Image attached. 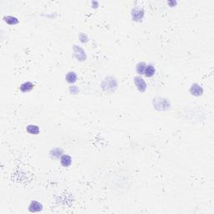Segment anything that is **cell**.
<instances>
[{
    "mask_svg": "<svg viewBox=\"0 0 214 214\" xmlns=\"http://www.w3.org/2000/svg\"><path fill=\"white\" fill-rule=\"evenodd\" d=\"M144 11L142 8H135L132 10V18L135 21H141L143 18Z\"/></svg>",
    "mask_w": 214,
    "mask_h": 214,
    "instance_id": "obj_1",
    "label": "cell"
},
{
    "mask_svg": "<svg viewBox=\"0 0 214 214\" xmlns=\"http://www.w3.org/2000/svg\"><path fill=\"white\" fill-rule=\"evenodd\" d=\"M135 84H136V85L137 86L138 90H139L140 91L143 92V91L146 90V82L144 81V79L141 78V77H139V76L135 77Z\"/></svg>",
    "mask_w": 214,
    "mask_h": 214,
    "instance_id": "obj_2",
    "label": "cell"
},
{
    "mask_svg": "<svg viewBox=\"0 0 214 214\" xmlns=\"http://www.w3.org/2000/svg\"><path fill=\"white\" fill-rule=\"evenodd\" d=\"M190 92H191L192 95H193V96H202V95H203V88L201 87L199 85L194 84V85H192V87L190 89Z\"/></svg>",
    "mask_w": 214,
    "mask_h": 214,
    "instance_id": "obj_3",
    "label": "cell"
},
{
    "mask_svg": "<svg viewBox=\"0 0 214 214\" xmlns=\"http://www.w3.org/2000/svg\"><path fill=\"white\" fill-rule=\"evenodd\" d=\"M60 161H61V164L64 166H69L71 162H72V159L71 157L68 155H64V156H61L60 158Z\"/></svg>",
    "mask_w": 214,
    "mask_h": 214,
    "instance_id": "obj_4",
    "label": "cell"
},
{
    "mask_svg": "<svg viewBox=\"0 0 214 214\" xmlns=\"http://www.w3.org/2000/svg\"><path fill=\"white\" fill-rule=\"evenodd\" d=\"M29 210L31 212H39L42 210V205L38 202H33L29 206Z\"/></svg>",
    "mask_w": 214,
    "mask_h": 214,
    "instance_id": "obj_5",
    "label": "cell"
},
{
    "mask_svg": "<svg viewBox=\"0 0 214 214\" xmlns=\"http://www.w3.org/2000/svg\"><path fill=\"white\" fill-rule=\"evenodd\" d=\"M155 72H156V69L152 65H147L146 67L144 74H145L146 77H151V76L154 75Z\"/></svg>",
    "mask_w": 214,
    "mask_h": 214,
    "instance_id": "obj_6",
    "label": "cell"
},
{
    "mask_svg": "<svg viewBox=\"0 0 214 214\" xmlns=\"http://www.w3.org/2000/svg\"><path fill=\"white\" fill-rule=\"evenodd\" d=\"M33 88H34V85L31 82H25L20 86V90L23 92H28L29 90H31Z\"/></svg>",
    "mask_w": 214,
    "mask_h": 214,
    "instance_id": "obj_7",
    "label": "cell"
},
{
    "mask_svg": "<svg viewBox=\"0 0 214 214\" xmlns=\"http://www.w3.org/2000/svg\"><path fill=\"white\" fill-rule=\"evenodd\" d=\"M77 79V75L75 72H69L66 75V81L69 83H75Z\"/></svg>",
    "mask_w": 214,
    "mask_h": 214,
    "instance_id": "obj_8",
    "label": "cell"
},
{
    "mask_svg": "<svg viewBox=\"0 0 214 214\" xmlns=\"http://www.w3.org/2000/svg\"><path fill=\"white\" fill-rule=\"evenodd\" d=\"M27 131L30 133V134H33V135H37L39 132V128L37 126H34V125H30L29 127H27Z\"/></svg>",
    "mask_w": 214,
    "mask_h": 214,
    "instance_id": "obj_9",
    "label": "cell"
},
{
    "mask_svg": "<svg viewBox=\"0 0 214 214\" xmlns=\"http://www.w3.org/2000/svg\"><path fill=\"white\" fill-rule=\"evenodd\" d=\"M146 67V64L143 63V62H141V63H139V64L137 65V66H136V70H137V72H138L140 75H142V74H144V72H145Z\"/></svg>",
    "mask_w": 214,
    "mask_h": 214,
    "instance_id": "obj_10",
    "label": "cell"
},
{
    "mask_svg": "<svg viewBox=\"0 0 214 214\" xmlns=\"http://www.w3.org/2000/svg\"><path fill=\"white\" fill-rule=\"evenodd\" d=\"M4 20H5V22L8 23L9 24H16L19 22L16 18H14L13 16H8V17L4 18Z\"/></svg>",
    "mask_w": 214,
    "mask_h": 214,
    "instance_id": "obj_11",
    "label": "cell"
}]
</instances>
